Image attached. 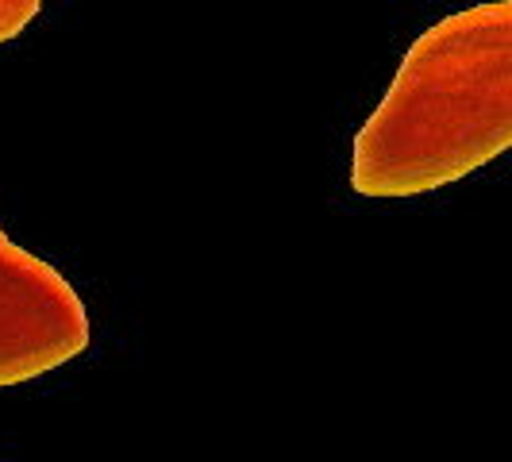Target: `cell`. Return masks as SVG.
<instances>
[{
	"mask_svg": "<svg viewBox=\"0 0 512 462\" xmlns=\"http://www.w3.org/2000/svg\"><path fill=\"white\" fill-rule=\"evenodd\" d=\"M89 339L74 285L0 228V389L66 366L89 351Z\"/></svg>",
	"mask_w": 512,
	"mask_h": 462,
	"instance_id": "cell-2",
	"label": "cell"
},
{
	"mask_svg": "<svg viewBox=\"0 0 512 462\" xmlns=\"http://www.w3.org/2000/svg\"><path fill=\"white\" fill-rule=\"evenodd\" d=\"M39 16V0H0V43L16 39Z\"/></svg>",
	"mask_w": 512,
	"mask_h": 462,
	"instance_id": "cell-3",
	"label": "cell"
},
{
	"mask_svg": "<svg viewBox=\"0 0 512 462\" xmlns=\"http://www.w3.org/2000/svg\"><path fill=\"white\" fill-rule=\"evenodd\" d=\"M512 147V0L428 27L355 139L351 185L374 201L443 189Z\"/></svg>",
	"mask_w": 512,
	"mask_h": 462,
	"instance_id": "cell-1",
	"label": "cell"
}]
</instances>
